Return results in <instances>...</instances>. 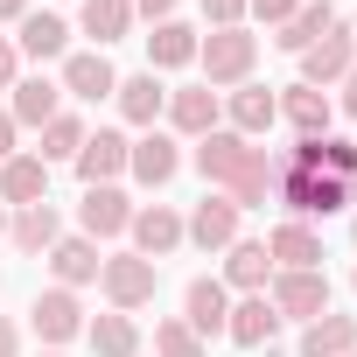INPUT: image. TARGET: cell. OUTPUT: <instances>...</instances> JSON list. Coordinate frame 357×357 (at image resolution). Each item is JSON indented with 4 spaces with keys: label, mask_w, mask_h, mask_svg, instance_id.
<instances>
[{
    "label": "cell",
    "mask_w": 357,
    "mask_h": 357,
    "mask_svg": "<svg viewBox=\"0 0 357 357\" xmlns=\"http://www.w3.org/2000/svg\"><path fill=\"white\" fill-rule=\"evenodd\" d=\"M197 63H204V84H211V91H238V84H252L259 36H252V29H204Z\"/></svg>",
    "instance_id": "obj_1"
},
{
    "label": "cell",
    "mask_w": 357,
    "mask_h": 357,
    "mask_svg": "<svg viewBox=\"0 0 357 357\" xmlns=\"http://www.w3.org/2000/svg\"><path fill=\"white\" fill-rule=\"evenodd\" d=\"M350 197H357V183H343V175H308V168H280V190H273V204H287V218H301V225L336 218Z\"/></svg>",
    "instance_id": "obj_2"
},
{
    "label": "cell",
    "mask_w": 357,
    "mask_h": 357,
    "mask_svg": "<svg viewBox=\"0 0 357 357\" xmlns=\"http://www.w3.org/2000/svg\"><path fill=\"white\" fill-rule=\"evenodd\" d=\"M98 287H105V301H112L119 315H133V308H147V301H154L161 266H154V259H140V252H112V259L98 266Z\"/></svg>",
    "instance_id": "obj_3"
},
{
    "label": "cell",
    "mask_w": 357,
    "mask_h": 357,
    "mask_svg": "<svg viewBox=\"0 0 357 357\" xmlns=\"http://www.w3.org/2000/svg\"><path fill=\"white\" fill-rule=\"evenodd\" d=\"M252 154H259V147H252L245 133H231V126H218V133H204V140H197V154H190V161H197V175H204L211 190H231L238 175L252 168Z\"/></svg>",
    "instance_id": "obj_4"
},
{
    "label": "cell",
    "mask_w": 357,
    "mask_h": 357,
    "mask_svg": "<svg viewBox=\"0 0 357 357\" xmlns=\"http://www.w3.org/2000/svg\"><path fill=\"white\" fill-rule=\"evenodd\" d=\"M266 301L280 308V322H315V315H329V273L322 266L315 273H273Z\"/></svg>",
    "instance_id": "obj_5"
},
{
    "label": "cell",
    "mask_w": 357,
    "mask_h": 357,
    "mask_svg": "<svg viewBox=\"0 0 357 357\" xmlns=\"http://www.w3.org/2000/svg\"><path fill=\"white\" fill-rule=\"evenodd\" d=\"M126 154H133V140H126L119 126H91L70 168H77V183H84V190H98V183H119V175H126Z\"/></svg>",
    "instance_id": "obj_6"
},
{
    "label": "cell",
    "mask_w": 357,
    "mask_h": 357,
    "mask_svg": "<svg viewBox=\"0 0 357 357\" xmlns=\"http://www.w3.org/2000/svg\"><path fill=\"white\" fill-rule=\"evenodd\" d=\"M126 238H133V252H140V259H154V266H161L175 245H183V211H175V204H133Z\"/></svg>",
    "instance_id": "obj_7"
},
{
    "label": "cell",
    "mask_w": 357,
    "mask_h": 357,
    "mask_svg": "<svg viewBox=\"0 0 357 357\" xmlns=\"http://www.w3.org/2000/svg\"><path fill=\"white\" fill-rule=\"evenodd\" d=\"M350 63H357V36H350V22H336L315 50H301V84L329 91V84H343V77H350Z\"/></svg>",
    "instance_id": "obj_8"
},
{
    "label": "cell",
    "mask_w": 357,
    "mask_h": 357,
    "mask_svg": "<svg viewBox=\"0 0 357 357\" xmlns=\"http://www.w3.org/2000/svg\"><path fill=\"white\" fill-rule=\"evenodd\" d=\"M238 218H245V211H238V204H231L225 190H211V197H204V204H197V211L183 218V245H204V252H225V245L238 238Z\"/></svg>",
    "instance_id": "obj_9"
},
{
    "label": "cell",
    "mask_w": 357,
    "mask_h": 357,
    "mask_svg": "<svg viewBox=\"0 0 357 357\" xmlns=\"http://www.w3.org/2000/svg\"><path fill=\"white\" fill-rule=\"evenodd\" d=\"M266 259H273V273H315L329 252H322V231H315V225L287 218V225L266 231Z\"/></svg>",
    "instance_id": "obj_10"
},
{
    "label": "cell",
    "mask_w": 357,
    "mask_h": 357,
    "mask_svg": "<svg viewBox=\"0 0 357 357\" xmlns=\"http://www.w3.org/2000/svg\"><path fill=\"white\" fill-rule=\"evenodd\" d=\"M29 329L56 350V343H70V336H84V301L70 294V287H43L36 301H29Z\"/></svg>",
    "instance_id": "obj_11"
},
{
    "label": "cell",
    "mask_w": 357,
    "mask_h": 357,
    "mask_svg": "<svg viewBox=\"0 0 357 357\" xmlns=\"http://www.w3.org/2000/svg\"><path fill=\"white\" fill-rule=\"evenodd\" d=\"M168 133H183V140H204V133H218V119H225V91H211V84H190V91H168Z\"/></svg>",
    "instance_id": "obj_12"
},
{
    "label": "cell",
    "mask_w": 357,
    "mask_h": 357,
    "mask_svg": "<svg viewBox=\"0 0 357 357\" xmlns=\"http://www.w3.org/2000/svg\"><path fill=\"white\" fill-rule=\"evenodd\" d=\"M175 168H183V140L161 133V126H147V133L133 140V154H126V175H133V183H147V190L175 183Z\"/></svg>",
    "instance_id": "obj_13"
},
{
    "label": "cell",
    "mask_w": 357,
    "mask_h": 357,
    "mask_svg": "<svg viewBox=\"0 0 357 357\" xmlns=\"http://www.w3.org/2000/svg\"><path fill=\"white\" fill-rule=\"evenodd\" d=\"M112 91H119V70H112L105 50H70V56H63V98L98 105V98H112Z\"/></svg>",
    "instance_id": "obj_14"
},
{
    "label": "cell",
    "mask_w": 357,
    "mask_h": 357,
    "mask_svg": "<svg viewBox=\"0 0 357 357\" xmlns=\"http://www.w3.org/2000/svg\"><path fill=\"white\" fill-rule=\"evenodd\" d=\"M77 225H84V238H91V245H98V238H119V231L133 225V197H126L119 183H98V190H84Z\"/></svg>",
    "instance_id": "obj_15"
},
{
    "label": "cell",
    "mask_w": 357,
    "mask_h": 357,
    "mask_svg": "<svg viewBox=\"0 0 357 357\" xmlns=\"http://www.w3.org/2000/svg\"><path fill=\"white\" fill-rule=\"evenodd\" d=\"M0 204H8V211L50 204V161L43 154H8V161H0Z\"/></svg>",
    "instance_id": "obj_16"
},
{
    "label": "cell",
    "mask_w": 357,
    "mask_h": 357,
    "mask_svg": "<svg viewBox=\"0 0 357 357\" xmlns=\"http://www.w3.org/2000/svg\"><path fill=\"white\" fill-rule=\"evenodd\" d=\"M112 98H119V119H126V126H140V133H147V126H161V112H168V84H161L154 70L119 77V91H112Z\"/></svg>",
    "instance_id": "obj_17"
},
{
    "label": "cell",
    "mask_w": 357,
    "mask_h": 357,
    "mask_svg": "<svg viewBox=\"0 0 357 357\" xmlns=\"http://www.w3.org/2000/svg\"><path fill=\"white\" fill-rule=\"evenodd\" d=\"M225 119H231V133L259 140V133L280 119V84H238V91L225 98Z\"/></svg>",
    "instance_id": "obj_18"
},
{
    "label": "cell",
    "mask_w": 357,
    "mask_h": 357,
    "mask_svg": "<svg viewBox=\"0 0 357 357\" xmlns=\"http://www.w3.org/2000/svg\"><path fill=\"white\" fill-rule=\"evenodd\" d=\"M225 315H231V287H225V280H211V273H197V280H190V294H183V322L211 343V336H225Z\"/></svg>",
    "instance_id": "obj_19"
},
{
    "label": "cell",
    "mask_w": 357,
    "mask_h": 357,
    "mask_svg": "<svg viewBox=\"0 0 357 357\" xmlns=\"http://www.w3.org/2000/svg\"><path fill=\"white\" fill-rule=\"evenodd\" d=\"M225 336H231L238 350H259V343H273V336H280V308H273L266 294H238V301H231V315H225Z\"/></svg>",
    "instance_id": "obj_20"
},
{
    "label": "cell",
    "mask_w": 357,
    "mask_h": 357,
    "mask_svg": "<svg viewBox=\"0 0 357 357\" xmlns=\"http://www.w3.org/2000/svg\"><path fill=\"white\" fill-rule=\"evenodd\" d=\"M280 119H287L301 140H315V133H329L336 98H329V91H315V84H280Z\"/></svg>",
    "instance_id": "obj_21"
},
{
    "label": "cell",
    "mask_w": 357,
    "mask_h": 357,
    "mask_svg": "<svg viewBox=\"0 0 357 357\" xmlns=\"http://www.w3.org/2000/svg\"><path fill=\"white\" fill-rule=\"evenodd\" d=\"M43 259H50L56 287H70V294H77V287H91V280H98V266H105V259H98V245H91L84 231H77V238H56Z\"/></svg>",
    "instance_id": "obj_22"
},
{
    "label": "cell",
    "mask_w": 357,
    "mask_h": 357,
    "mask_svg": "<svg viewBox=\"0 0 357 357\" xmlns=\"http://www.w3.org/2000/svg\"><path fill=\"white\" fill-rule=\"evenodd\" d=\"M266 280H273L266 238H231V245H225V287H238V294H266Z\"/></svg>",
    "instance_id": "obj_23"
},
{
    "label": "cell",
    "mask_w": 357,
    "mask_h": 357,
    "mask_svg": "<svg viewBox=\"0 0 357 357\" xmlns=\"http://www.w3.org/2000/svg\"><path fill=\"white\" fill-rule=\"evenodd\" d=\"M8 238H15V252L43 259V252L63 238V218H56V204H29V211H15V218H8Z\"/></svg>",
    "instance_id": "obj_24"
},
{
    "label": "cell",
    "mask_w": 357,
    "mask_h": 357,
    "mask_svg": "<svg viewBox=\"0 0 357 357\" xmlns=\"http://www.w3.org/2000/svg\"><path fill=\"white\" fill-rule=\"evenodd\" d=\"M197 43H204V36H197L190 22H175V15L154 22V36H147V70H183V63H197Z\"/></svg>",
    "instance_id": "obj_25"
},
{
    "label": "cell",
    "mask_w": 357,
    "mask_h": 357,
    "mask_svg": "<svg viewBox=\"0 0 357 357\" xmlns=\"http://www.w3.org/2000/svg\"><path fill=\"white\" fill-rule=\"evenodd\" d=\"M329 29H336V8H329V0H301V8L280 22V36H273V43H280L287 56H301V50H315Z\"/></svg>",
    "instance_id": "obj_26"
},
{
    "label": "cell",
    "mask_w": 357,
    "mask_h": 357,
    "mask_svg": "<svg viewBox=\"0 0 357 357\" xmlns=\"http://www.w3.org/2000/svg\"><path fill=\"white\" fill-rule=\"evenodd\" d=\"M15 50L22 56H36V63H50V56H70V22L63 15H22V36H15Z\"/></svg>",
    "instance_id": "obj_27"
},
{
    "label": "cell",
    "mask_w": 357,
    "mask_h": 357,
    "mask_svg": "<svg viewBox=\"0 0 357 357\" xmlns=\"http://www.w3.org/2000/svg\"><path fill=\"white\" fill-rule=\"evenodd\" d=\"M8 112H15V126H36V133H43V126L63 112V84H50V77H15V105H8Z\"/></svg>",
    "instance_id": "obj_28"
},
{
    "label": "cell",
    "mask_w": 357,
    "mask_h": 357,
    "mask_svg": "<svg viewBox=\"0 0 357 357\" xmlns=\"http://www.w3.org/2000/svg\"><path fill=\"white\" fill-rule=\"evenodd\" d=\"M357 350V315H315L294 343V357H350Z\"/></svg>",
    "instance_id": "obj_29"
},
{
    "label": "cell",
    "mask_w": 357,
    "mask_h": 357,
    "mask_svg": "<svg viewBox=\"0 0 357 357\" xmlns=\"http://www.w3.org/2000/svg\"><path fill=\"white\" fill-rule=\"evenodd\" d=\"M84 343H91L98 357H140V322L119 315V308H105L98 322H84Z\"/></svg>",
    "instance_id": "obj_30"
},
{
    "label": "cell",
    "mask_w": 357,
    "mask_h": 357,
    "mask_svg": "<svg viewBox=\"0 0 357 357\" xmlns=\"http://www.w3.org/2000/svg\"><path fill=\"white\" fill-rule=\"evenodd\" d=\"M133 0H84V36L105 50V43H119V36H133Z\"/></svg>",
    "instance_id": "obj_31"
},
{
    "label": "cell",
    "mask_w": 357,
    "mask_h": 357,
    "mask_svg": "<svg viewBox=\"0 0 357 357\" xmlns=\"http://www.w3.org/2000/svg\"><path fill=\"white\" fill-rule=\"evenodd\" d=\"M84 133H91V126H84L77 112H56V119L43 126V147H36V154H43V161H77V147H84Z\"/></svg>",
    "instance_id": "obj_32"
},
{
    "label": "cell",
    "mask_w": 357,
    "mask_h": 357,
    "mask_svg": "<svg viewBox=\"0 0 357 357\" xmlns=\"http://www.w3.org/2000/svg\"><path fill=\"white\" fill-rule=\"evenodd\" d=\"M154 357H211V350H204V336L183 315H161L154 322Z\"/></svg>",
    "instance_id": "obj_33"
},
{
    "label": "cell",
    "mask_w": 357,
    "mask_h": 357,
    "mask_svg": "<svg viewBox=\"0 0 357 357\" xmlns=\"http://www.w3.org/2000/svg\"><path fill=\"white\" fill-rule=\"evenodd\" d=\"M204 29H245V0H204Z\"/></svg>",
    "instance_id": "obj_34"
},
{
    "label": "cell",
    "mask_w": 357,
    "mask_h": 357,
    "mask_svg": "<svg viewBox=\"0 0 357 357\" xmlns=\"http://www.w3.org/2000/svg\"><path fill=\"white\" fill-rule=\"evenodd\" d=\"M294 8H301V0H245V15H252V22H266V29H280Z\"/></svg>",
    "instance_id": "obj_35"
},
{
    "label": "cell",
    "mask_w": 357,
    "mask_h": 357,
    "mask_svg": "<svg viewBox=\"0 0 357 357\" xmlns=\"http://www.w3.org/2000/svg\"><path fill=\"white\" fill-rule=\"evenodd\" d=\"M15 77H22V50L15 36H0V91H15Z\"/></svg>",
    "instance_id": "obj_36"
},
{
    "label": "cell",
    "mask_w": 357,
    "mask_h": 357,
    "mask_svg": "<svg viewBox=\"0 0 357 357\" xmlns=\"http://www.w3.org/2000/svg\"><path fill=\"white\" fill-rule=\"evenodd\" d=\"M15 133H22V126H15V112H0V161L22 154V147H15Z\"/></svg>",
    "instance_id": "obj_37"
},
{
    "label": "cell",
    "mask_w": 357,
    "mask_h": 357,
    "mask_svg": "<svg viewBox=\"0 0 357 357\" xmlns=\"http://www.w3.org/2000/svg\"><path fill=\"white\" fill-rule=\"evenodd\" d=\"M0 357H22V329H15L8 315H0Z\"/></svg>",
    "instance_id": "obj_38"
},
{
    "label": "cell",
    "mask_w": 357,
    "mask_h": 357,
    "mask_svg": "<svg viewBox=\"0 0 357 357\" xmlns=\"http://www.w3.org/2000/svg\"><path fill=\"white\" fill-rule=\"evenodd\" d=\"M133 15H147V22H168V15H175V0H133Z\"/></svg>",
    "instance_id": "obj_39"
},
{
    "label": "cell",
    "mask_w": 357,
    "mask_h": 357,
    "mask_svg": "<svg viewBox=\"0 0 357 357\" xmlns=\"http://www.w3.org/2000/svg\"><path fill=\"white\" fill-rule=\"evenodd\" d=\"M336 105H343V112L357 119V63H350V77H343V91H336Z\"/></svg>",
    "instance_id": "obj_40"
},
{
    "label": "cell",
    "mask_w": 357,
    "mask_h": 357,
    "mask_svg": "<svg viewBox=\"0 0 357 357\" xmlns=\"http://www.w3.org/2000/svg\"><path fill=\"white\" fill-rule=\"evenodd\" d=\"M29 15V0H0V22H22Z\"/></svg>",
    "instance_id": "obj_41"
},
{
    "label": "cell",
    "mask_w": 357,
    "mask_h": 357,
    "mask_svg": "<svg viewBox=\"0 0 357 357\" xmlns=\"http://www.w3.org/2000/svg\"><path fill=\"white\" fill-rule=\"evenodd\" d=\"M0 238H8V204H0Z\"/></svg>",
    "instance_id": "obj_42"
},
{
    "label": "cell",
    "mask_w": 357,
    "mask_h": 357,
    "mask_svg": "<svg viewBox=\"0 0 357 357\" xmlns=\"http://www.w3.org/2000/svg\"><path fill=\"white\" fill-rule=\"evenodd\" d=\"M43 357H63V350H43Z\"/></svg>",
    "instance_id": "obj_43"
},
{
    "label": "cell",
    "mask_w": 357,
    "mask_h": 357,
    "mask_svg": "<svg viewBox=\"0 0 357 357\" xmlns=\"http://www.w3.org/2000/svg\"><path fill=\"white\" fill-rule=\"evenodd\" d=\"M350 238H357V218H350Z\"/></svg>",
    "instance_id": "obj_44"
},
{
    "label": "cell",
    "mask_w": 357,
    "mask_h": 357,
    "mask_svg": "<svg viewBox=\"0 0 357 357\" xmlns=\"http://www.w3.org/2000/svg\"><path fill=\"white\" fill-rule=\"evenodd\" d=\"M350 287H357V273H350Z\"/></svg>",
    "instance_id": "obj_45"
},
{
    "label": "cell",
    "mask_w": 357,
    "mask_h": 357,
    "mask_svg": "<svg viewBox=\"0 0 357 357\" xmlns=\"http://www.w3.org/2000/svg\"><path fill=\"white\" fill-rule=\"evenodd\" d=\"M350 36H357V22H350Z\"/></svg>",
    "instance_id": "obj_46"
},
{
    "label": "cell",
    "mask_w": 357,
    "mask_h": 357,
    "mask_svg": "<svg viewBox=\"0 0 357 357\" xmlns=\"http://www.w3.org/2000/svg\"><path fill=\"white\" fill-rule=\"evenodd\" d=\"M350 357H357V350H350Z\"/></svg>",
    "instance_id": "obj_47"
}]
</instances>
